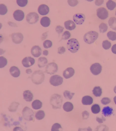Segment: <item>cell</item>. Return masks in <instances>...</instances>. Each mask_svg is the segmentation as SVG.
<instances>
[{
	"label": "cell",
	"mask_w": 116,
	"mask_h": 131,
	"mask_svg": "<svg viewBox=\"0 0 116 131\" xmlns=\"http://www.w3.org/2000/svg\"><path fill=\"white\" fill-rule=\"evenodd\" d=\"M63 102L62 96L58 94H54L51 96L50 103L54 109L61 108Z\"/></svg>",
	"instance_id": "1"
},
{
	"label": "cell",
	"mask_w": 116,
	"mask_h": 131,
	"mask_svg": "<svg viewBox=\"0 0 116 131\" xmlns=\"http://www.w3.org/2000/svg\"><path fill=\"white\" fill-rule=\"evenodd\" d=\"M31 78L33 83L36 85H39L44 81L45 75L42 70H36L32 73Z\"/></svg>",
	"instance_id": "2"
},
{
	"label": "cell",
	"mask_w": 116,
	"mask_h": 131,
	"mask_svg": "<svg viewBox=\"0 0 116 131\" xmlns=\"http://www.w3.org/2000/svg\"><path fill=\"white\" fill-rule=\"evenodd\" d=\"M98 35V33L95 31H92L88 32L83 36L84 40L87 44H91L97 40Z\"/></svg>",
	"instance_id": "3"
},
{
	"label": "cell",
	"mask_w": 116,
	"mask_h": 131,
	"mask_svg": "<svg viewBox=\"0 0 116 131\" xmlns=\"http://www.w3.org/2000/svg\"><path fill=\"white\" fill-rule=\"evenodd\" d=\"M68 50L71 53H74L77 52L79 48V44L76 39L72 38L69 40L67 44Z\"/></svg>",
	"instance_id": "4"
},
{
	"label": "cell",
	"mask_w": 116,
	"mask_h": 131,
	"mask_svg": "<svg viewBox=\"0 0 116 131\" xmlns=\"http://www.w3.org/2000/svg\"><path fill=\"white\" fill-rule=\"evenodd\" d=\"M22 113V116L25 120L28 121H33L34 117V113L33 110L27 106L23 109Z\"/></svg>",
	"instance_id": "5"
},
{
	"label": "cell",
	"mask_w": 116,
	"mask_h": 131,
	"mask_svg": "<svg viewBox=\"0 0 116 131\" xmlns=\"http://www.w3.org/2000/svg\"><path fill=\"white\" fill-rule=\"evenodd\" d=\"M58 69V66L54 62H51L46 65L45 72L48 74H53L57 72Z\"/></svg>",
	"instance_id": "6"
},
{
	"label": "cell",
	"mask_w": 116,
	"mask_h": 131,
	"mask_svg": "<svg viewBox=\"0 0 116 131\" xmlns=\"http://www.w3.org/2000/svg\"><path fill=\"white\" fill-rule=\"evenodd\" d=\"M39 17V15L37 13L35 12H31L26 15V20L29 23L33 24L38 21Z\"/></svg>",
	"instance_id": "7"
},
{
	"label": "cell",
	"mask_w": 116,
	"mask_h": 131,
	"mask_svg": "<svg viewBox=\"0 0 116 131\" xmlns=\"http://www.w3.org/2000/svg\"><path fill=\"white\" fill-rule=\"evenodd\" d=\"M63 82V78L60 76L55 75L51 76L49 79L50 84L55 86H58L61 84Z\"/></svg>",
	"instance_id": "8"
},
{
	"label": "cell",
	"mask_w": 116,
	"mask_h": 131,
	"mask_svg": "<svg viewBox=\"0 0 116 131\" xmlns=\"http://www.w3.org/2000/svg\"><path fill=\"white\" fill-rule=\"evenodd\" d=\"M97 15L98 17L102 20L106 19L108 17V12L104 7H101L97 10Z\"/></svg>",
	"instance_id": "9"
},
{
	"label": "cell",
	"mask_w": 116,
	"mask_h": 131,
	"mask_svg": "<svg viewBox=\"0 0 116 131\" xmlns=\"http://www.w3.org/2000/svg\"><path fill=\"white\" fill-rule=\"evenodd\" d=\"M102 68V66L99 63H95L91 65L90 69L91 72L93 75H97L101 72Z\"/></svg>",
	"instance_id": "10"
},
{
	"label": "cell",
	"mask_w": 116,
	"mask_h": 131,
	"mask_svg": "<svg viewBox=\"0 0 116 131\" xmlns=\"http://www.w3.org/2000/svg\"><path fill=\"white\" fill-rule=\"evenodd\" d=\"M73 19L74 21L77 24L79 25L82 24L85 19V15L82 13H77L73 16Z\"/></svg>",
	"instance_id": "11"
},
{
	"label": "cell",
	"mask_w": 116,
	"mask_h": 131,
	"mask_svg": "<svg viewBox=\"0 0 116 131\" xmlns=\"http://www.w3.org/2000/svg\"><path fill=\"white\" fill-rule=\"evenodd\" d=\"M11 37L13 41L16 44H19L21 43L23 38L22 34L19 32L12 33Z\"/></svg>",
	"instance_id": "12"
},
{
	"label": "cell",
	"mask_w": 116,
	"mask_h": 131,
	"mask_svg": "<svg viewBox=\"0 0 116 131\" xmlns=\"http://www.w3.org/2000/svg\"><path fill=\"white\" fill-rule=\"evenodd\" d=\"M35 62V60L33 58L30 56H27L22 60L21 63L23 66L28 67L33 65Z\"/></svg>",
	"instance_id": "13"
},
{
	"label": "cell",
	"mask_w": 116,
	"mask_h": 131,
	"mask_svg": "<svg viewBox=\"0 0 116 131\" xmlns=\"http://www.w3.org/2000/svg\"><path fill=\"white\" fill-rule=\"evenodd\" d=\"M13 15L15 19L18 21L22 20L24 17V12L20 9L15 10L13 13Z\"/></svg>",
	"instance_id": "14"
},
{
	"label": "cell",
	"mask_w": 116,
	"mask_h": 131,
	"mask_svg": "<svg viewBox=\"0 0 116 131\" xmlns=\"http://www.w3.org/2000/svg\"><path fill=\"white\" fill-rule=\"evenodd\" d=\"M32 55L34 57H38L41 54L42 50L40 47L38 45H34L33 46L31 50Z\"/></svg>",
	"instance_id": "15"
},
{
	"label": "cell",
	"mask_w": 116,
	"mask_h": 131,
	"mask_svg": "<svg viewBox=\"0 0 116 131\" xmlns=\"http://www.w3.org/2000/svg\"><path fill=\"white\" fill-rule=\"evenodd\" d=\"M38 10L39 13L42 15H45L48 13L49 9L48 6L46 4H42L38 7Z\"/></svg>",
	"instance_id": "16"
},
{
	"label": "cell",
	"mask_w": 116,
	"mask_h": 131,
	"mask_svg": "<svg viewBox=\"0 0 116 131\" xmlns=\"http://www.w3.org/2000/svg\"><path fill=\"white\" fill-rule=\"evenodd\" d=\"M75 72V70L73 68L69 67L64 71L63 75L65 78L67 79L72 77L74 75Z\"/></svg>",
	"instance_id": "17"
},
{
	"label": "cell",
	"mask_w": 116,
	"mask_h": 131,
	"mask_svg": "<svg viewBox=\"0 0 116 131\" xmlns=\"http://www.w3.org/2000/svg\"><path fill=\"white\" fill-rule=\"evenodd\" d=\"M23 95L24 99L27 102H30L32 100L33 96L32 93L29 90L24 91Z\"/></svg>",
	"instance_id": "18"
},
{
	"label": "cell",
	"mask_w": 116,
	"mask_h": 131,
	"mask_svg": "<svg viewBox=\"0 0 116 131\" xmlns=\"http://www.w3.org/2000/svg\"><path fill=\"white\" fill-rule=\"evenodd\" d=\"M9 72L11 75L14 77H17L20 74L19 69L17 67L15 66H12L10 67Z\"/></svg>",
	"instance_id": "19"
},
{
	"label": "cell",
	"mask_w": 116,
	"mask_h": 131,
	"mask_svg": "<svg viewBox=\"0 0 116 131\" xmlns=\"http://www.w3.org/2000/svg\"><path fill=\"white\" fill-rule=\"evenodd\" d=\"M64 24L65 28L70 31L74 30L76 27L75 23L71 20H68L65 21Z\"/></svg>",
	"instance_id": "20"
},
{
	"label": "cell",
	"mask_w": 116,
	"mask_h": 131,
	"mask_svg": "<svg viewBox=\"0 0 116 131\" xmlns=\"http://www.w3.org/2000/svg\"><path fill=\"white\" fill-rule=\"evenodd\" d=\"M48 63L47 59L45 57H40L39 58L38 65L39 68L45 66Z\"/></svg>",
	"instance_id": "21"
},
{
	"label": "cell",
	"mask_w": 116,
	"mask_h": 131,
	"mask_svg": "<svg viewBox=\"0 0 116 131\" xmlns=\"http://www.w3.org/2000/svg\"><path fill=\"white\" fill-rule=\"evenodd\" d=\"M113 109L109 106L104 107L102 111V114L105 117L111 116L113 113Z\"/></svg>",
	"instance_id": "22"
},
{
	"label": "cell",
	"mask_w": 116,
	"mask_h": 131,
	"mask_svg": "<svg viewBox=\"0 0 116 131\" xmlns=\"http://www.w3.org/2000/svg\"><path fill=\"white\" fill-rule=\"evenodd\" d=\"M81 101L83 105H90L93 102V99L91 97L86 96L83 97Z\"/></svg>",
	"instance_id": "23"
},
{
	"label": "cell",
	"mask_w": 116,
	"mask_h": 131,
	"mask_svg": "<svg viewBox=\"0 0 116 131\" xmlns=\"http://www.w3.org/2000/svg\"><path fill=\"white\" fill-rule=\"evenodd\" d=\"M50 18L47 16L42 17L40 19V22L42 26L44 27H48L50 25Z\"/></svg>",
	"instance_id": "24"
},
{
	"label": "cell",
	"mask_w": 116,
	"mask_h": 131,
	"mask_svg": "<svg viewBox=\"0 0 116 131\" xmlns=\"http://www.w3.org/2000/svg\"><path fill=\"white\" fill-rule=\"evenodd\" d=\"M19 105V103L18 102L15 101L12 102L8 108V111L11 112L16 111Z\"/></svg>",
	"instance_id": "25"
},
{
	"label": "cell",
	"mask_w": 116,
	"mask_h": 131,
	"mask_svg": "<svg viewBox=\"0 0 116 131\" xmlns=\"http://www.w3.org/2000/svg\"><path fill=\"white\" fill-rule=\"evenodd\" d=\"M108 22L110 27L112 29L116 31V18L115 17H111Z\"/></svg>",
	"instance_id": "26"
},
{
	"label": "cell",
	"mask_w": 116,
	"mask_h": 131,
	"mask_svg": "<svg viewBox=\"0 0 116 131\" xmlns=\"http://www.w3.org/2000/svg\"><path fill=\"white\" fill-rule=\"evenodd\" d=\"M63 108L65 111L67 112H69L73 110L74 106L71 102H67L63 104Z\"/></svg>",
	"instance_id": "27"
},
{
	"label": "cell",
	"mask_w": 116,
	"mask_h": 131,
	"mask_svg": "<svg viewBox=\"0 0 116 131\" xmlns=\"http://www.w3.org/2000/svg\"><path fill=\"white\" fill-rule=\"evenodd\" d=\"M42 103L39 100H34L32 104V108L34 109L37 110L40 109L42 106Z\"/></svg>",
	"instance_id": "28"
},
{
	"label": "cell",
	"mask_w": 116,
	"mask_h": 131,
	"mask_svg": "<svg viewBox=\"0 0 116 131\" xmlns=\"http://www.w3.org/2000/svg\"><path fill=\"white\" fill-rule=\"evenodd\" d=\"M93 95L96 97H99L102 93V89L100 86H96L92 90Z\"/></svg>",
	"instance_id": "29"
},
{
	"label": "cell",
	"mask_w": 116,
	"mask_h": 131,
	"mask_svg": "<svg viewBox=\"0 0 116 131\" xmlns=\"http://www.w3.org/2000/svg\"><path fill=\"white\" fill-rule=\"evenodd\" d=\"M106 6L110 10H113L116 6V3L112 0H109L106 3Z\"/></svg>",
	"instance_id": "30"
},
{
	"label": "cell",
	"mask_w": 116,
	"mask_h": 131,
	"mask_svg": "<svg viewBox=\"0 0 116 131\" xmlns=\"http://www.w3.org/2000/svg\"><path fill=\"white\" fill-rule=\"evenodd\" d=\"M45 115L44 111L42 110H40L36 112L35 115V117L37 120H40L43 119Z\"/></svg>",
	"instance_id": "31"
},
{
	"label": "cell",
	"mask_w": 116,
	"mask_h": 131,
	"mask_svg": "<svg viewBox=\"0 0 116 131\" xmlns=\"http://www.w3.org/2000/svg\"><path fill=\"white\" fill-rule=\"evenodd\" d=\"M92 112L94 114L98 113L100 111V108L99 105L97 104H94L91 107Z\"/></svg>",
	"instance_id": "32"
},
{
	"label": "cell",
	"mask_w": 116,
	"mask_h": 131,
	"mask_svg": "<svg viewBox=\"0 0 116 131\" xmlns=\"http://www.w3.org/2000/svg\"><path fill=\"white\" fill-rule=\"evenodd\" d=\"M107 36L110 40L113 41L116 40V33L115 32L109 31L107 33Z\"/></svg>",
	"instance_id": "33"
},
{
	"label": "cell",
	"mask_w": 116,
	"mask_h": 131,
	"mask_svg": "<svg viewBox=\"0 0 116 131\" xmlns=\"http://www.w3.org/2000/svg\"><path fill=\"white\" fill-rule=\"evenodd\" d=\"M99 31L100 33H103L106 32L108 29V27L107 25L104 23H102L99 26Z\"/></svg>",
	"instance_id": "34"
},
{
	"label": "cell",
	"mask_w": 116,
	"mask_h": 131,
	"mask_svg": "<svg viewBox=\"0 0 116 131\" xmlns=\"http://www.w3.org/2000/svg\"><path fill=\"white\" fill-rule=\"evenodd\" d=\"M62 130V128L60 125L57 123L53 124L51 129L52 131H60Z\"/></svg>",
	"instance_id": "35"
},
{
	"label": "cell",
	"mask_w": 116,
	"mask_h": 131,
	"mask_svg": "<svg viewBox=\"0 0 116 131\" xmlns=\"http://www.w3.org/2000/svg\"><path fill=\"white\" fill-rule=\"evenodd\" d=\"M75 94V93H71L68 91H65L63 93L64 97L67 99H71Z\"/></svg>",
	"instance_id": "36"
},
{
	"label": "cell",
	"mask_w": 116,
	"mask_h": 131,
	"mask_svg": "<svg viewBox=\"0 0 116 131\" xmlns=\"http://www.w3.org/2000/svg\"><path fill=\"white\" fill-rule=\"evenodd\" d=\"M7 9L6 5L3 3L0 4V13L1 15H4L6 13Z\"/></svg>",
	"instance_id": "37"
},
{
	"label": "cell",
	"mask_w": 116,
	"mask_h": 131,
	"mask_svg": "<svg viewBox=\"0 0 116 131\" xmlns=\"http://www.w3.org/2000/svg\"><path fill=\"white\" fill-rule=\"evenodd\" d=\"M0 68H2L6 65L7 63V59L3 56L0 57Z\"/></svg>",
	"instance_id": "38"
},
{
	"label": "cell",
	"mask_w": 116,
	"mask_h": 131,
	"mask_svg": "<svg viewBox=\"0 0 116 131\" xmlns=\"http://www.w3.org/2000/svg\"><path fill=\"white\" fill-rule=\"evenodd\" d=\"M103 48L105 50L109 49L111 46V43L110 42L107 40L103 41L102 44Z\"/></svg>",
	"instance_id": "39"
},
{
	"label": "cell",
	"mask_w": 116,
	"mask_h": 131,
	"mask_svg": "<svg viewBox=\"0 0 116 131\" xmlns=\"http://www.w3.org/2000/svg\"><path fill=\"white\" fill-rule=\"evenodd\" d=\"M52 42L48 40L44 41L43 43L44 47L45 48H48L51 47L52 46Z\"/></svg>",
	"instance_id": "40"
},
{
	"label": "cell",
	"mask_w": 116,
	"mask_h": 131,
	"mask_svg": "<svg viewBox=\"0 0 116 131\" xmlns=\"http://www.w3.org/2000/svg\"><path fill=\"white\" fill-rule=\"evenodd\" d=\"M71 34L68 31H65L62 35L61 40H66L69 39L71 36Z\"/></svg>",
	"instance_id": "41"
},
{
	"label": "cell",
	"mask_w": 116,
	"mask_h": 131,
	"mask_svg": "<svg viewBox=\"0 0 116 131\" xmlns=\"http://www.w3.org/2000/svg\"><path fill=\"white\" fill-rule=\"evenodd\" d=\"M17 4L20 6L23 7L25 6L28 2L27 0H17Z\"/></svg>",
	"instance_id": "42"
},
{
	"label": "cell",
	"mask_w": 116,
	"mask_h": 131,
	"mask_svg": "<svg viewBox=\"0 0 116 131\" xmlns=\"http://www.w3.org/2000/svg\"><path fill=\"white\" fill-rule=\"evenodd\" d=\"M111 99L107 97L103 98L101 100V103L104 105L109 104L111 102Z\"/></svg>",
	"instance_id": "43"
},
{
	"label": "cell",
	"mask_w": 116,
	"mask_h": 131,
	"mask_svg": "<svg viewBox=\"0 0 116 131\" xmlns=\"http://www.w3.org/2000/svg\"><path fill=\"white\" fill-rule=\"evenodd\" d=\"M67 2L68 4L71 6H75L78 3L77 0H68Z\"/></svg>",
	"instance_id": "44"
},
{
	"label": "cell",
	"mask_w": 116,
	"mask_h": 131,
	"mask_svg": "<svg viewBox=\"0 0 116 131\" xmlns=\"http://www.w3.org/2000/svg\"><path fill=\"white\" fill-rule=\"evenodd\" d=\"M96 120L99 124H101L104 122L106 120V119L103 116L101 115L100 117L97 116Z\"/></svg>",
	"instance_id": "45"
},
{
	"label": "cell",
	"mask_w": 116,
	"mask_h": 131,
	"mask_svg": "<svg viewBox=\"0 0 116 131\" xmlns=\"http://www.w3.org/2000/svg\"><path fill=\"white\" fill-rule=\"evenodd\" d=\"M64 29V28L59 25L57 26L55 29L56 31L58 34L62 33Z\"/></svg>",
	"instance_id": "46"
},
{
	"label": "cell",
	"mask_w": 116,
	"mask_h": 131,
	"mask_svg": "<svg viewBox=\"0 0 116 131\" xmlns=\"http://www.w3.org/2000/svg\"><path fill=\"white\" fill-rule=\"evenodd\" d=\"M82 114L83 119H87L89 118V113L86 110L83 111L82 113Z\"/></svg>",
	"instance_id": "47"
},
{
	"label": "cell",
	"mask_w": 116,
	"mask_h": 131,
	"mask_svg": "<svg viewBox=\"0 0 116 131\" xmlns=\"http://www.w3.org/2000/svg\"><path fill=\"white\" fill-rule=\"evenodd\" d=\"M65 51V48L63 46L60 47L58 48V54H63Z\"/></svg>",
	"instance_id": "48"
},
{
	"label": "cell",
	"mask_w": 116,
	"mask_h": 131,
	"mask_svg": "<svg viewBox=\"0 0 116 131\" xmlns=\"http://www.w3.org/2000/svg\"><path fill=\"white\" fill-rule=\"evenodd\" d=\"M104 1V0H96L95 1V3L96 5L100 6L103 3Z\"/></svg>",
	"instance_id": "49"
},
{
	"label": "cell",
	"mask_w": 116,
	"mask_h": 131,
	"mask_svg": "<svg viewBox=\"0 0 116 131\" xmlns=\"http://www.w3.org/2000/svg\"><path fill=\"white\" fill-rule=\"evenodd\" d=\"M48 32H46L42 33L41 37V39L42 40H44L47 38L48 36Z\"/></svg>",
	"instance_id": "50"
},
{
	"label": "cell",
	"mask_w": 116,
	"mask_h": 131,
	"mask_svg": "<svg viewBox=\"0 0 116 131\" xmlns=\"http://www.w3.org/2000/svg\"><path fill=\"white\" fill-rule=\"evenodd\" d=\"M112 52L114 54H116V44H114L111 48Z\"/></svg>",
	"instance_id": "51"
},
{
	"label": "cell",
	"mask_w": 116,
	"mask_h": 131,
	"mask_svg": "<svg viewBox=\"0 0 116 131\" xmlns=\"http://www.w3.org/2000/svg\"><path fill=\"white\" fill-rule=\"evenodd\" d=\"M8 23L9 25L12 27H18V26L17 25V24L14 22H13L10 21H9L8 22Z\"/></svg>",
	"instance_id": "52"
},
{
	"label": "cell",
	"mask_w": 116,
	"mask_h": 131,
	"mask_svg": "<svg viewBox=\"0 0 116 131\" xmlns=\"http://www.w3.org/2000/svg\"><path fill=\"white\" fill-rule=\"evenodd\" d=\"M13 131H23L21 128L19 127H16L14 128L13 130Z\"/></svg>",
	"instance_id": "53"
},
{
	"label": "cell",
	"mask_w": 116,
	"mask_h": 131,
	"mask_svg": "<svg viewBox=\"0 0 116 131\" xmlns=\"http://www.w3.org/2000/svg\"><path fill=\"white\" fill-rule=\"evenodd\" d=\"M32 71L31 69H27L25 70L26 73L28 74H30L32 73Z\"/></svg>",
	"instance_id": "54"
},
{
	"label": "cell",
	"mask_w": 116,
	"mask_h": 131,
	"mask_svg": "<svg viewBox=\"0 0 116 131\" xmlns=\"http://www.w3.org/2000/svg\"><path fill=\"white\" fill-rule=\"evenodd\" d=\"M43 54L45 56H47L48 54V52L47 50H45L43 51Z\"/></svg>",
	"instance_id": "55"
},
{
	"label": "cell",
	"mask_w": 116,
	"mask_h": 131,
	"mask_svg": "<svg viewBox=\"0 0 116 131\" xmlns=\"http://www.w3.org/2000/svg\"><path fill=\"white\" fill-rule=\"evenodd\" d=\"M113 100L115 103L116 104V96H115L113 98Z\"/></svg>",
	"instance_id": "56"
},
{
	"label": "cell",
	"mask_w": 116,
	"mask_h": 131,
	"mask_svg": "<svg viewBox=\"0 0 116 131\" xmlns=\"http://www.w3.org/2000/svg\"><path fill=\"white\" fill-rule=\"evenodd\" d=\"M114 92L116 94V86L114 87Z\"/></svg>",
	"instance_id": "57"
},
{
	"label": "cell",
	"mask_w": 116,
	"mask_h": 131,
	"mask_svg": "<svg viewBox=\"0 0 116 131\" xmlns=\"http://www.w3.org/2000/svg\"><path fill=\"white\" fill-rule=\"evenodd\" d=\"M115 14L116 15V12H115Z\"/></svg>",
	"instance_id": "58"
}]
</instances>
